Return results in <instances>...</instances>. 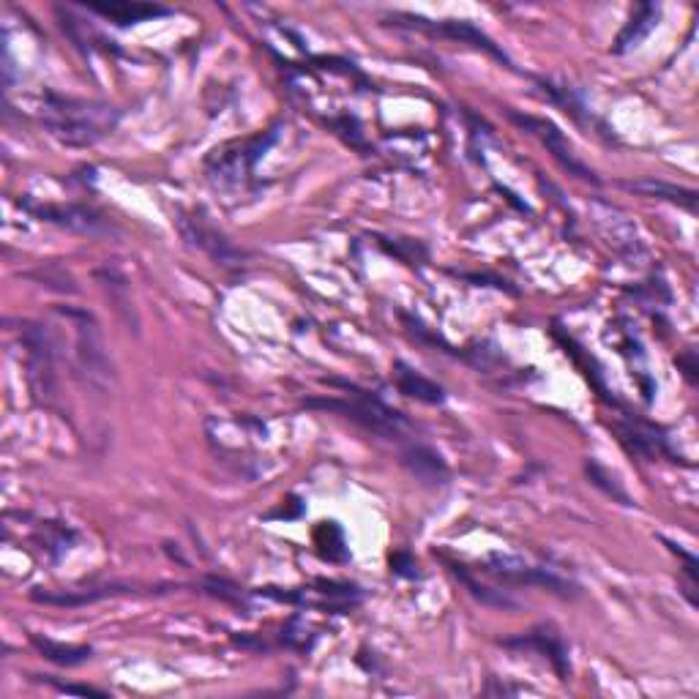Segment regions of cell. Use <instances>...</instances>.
<instances>
[{
    "instance_id": "cell-1",
    "label": "cell",
    "mask_w": 699,
    "mask_h": 699,
    "mask_svg": "<svg viewBox=\"0 0 699 699\" xmlns=\"http://www.w3.org/2000/svg\"><path fill=\"white\" fill-rule=\"evenodd\" d=\"M121 112L104 102H88L61 93H44L39 121L47 132L69 148H88L104 140L118 126Z\"/></svg>"
},
{
    "instance_id": "cell-2",
    "label": "cell",
    "mask_w": 699,
    "mask_h": 699,
    "mask_svg": "<svg viewBox=\"0 0 699 699\" xmlns=\"http://www.w3.org/2000/svg\"><path fill=\"white\" fill-rule=\"evenodd\" d=\"M345 385V383H342ZM353 394L347 399H309L306 407H317V410H331V413H342L345 418L361 424L366 432L372 435H380L385 440H399L405 435L407 421L402 418V413H396L388 405H383L380 399L369 396L366 391H358L355 385H345Z\"/></svg>"
},
{
    "instance_id": "cell-3",
    "label": "cell",
    "mask_w": 699,
    "mask_h": 699,
    "mask_svg": "<svg viewBox=\"0 0 699 699\" xmlns=\"http://www.w3.org/2000/svg\"><path fill=\"white\" fill-rule=\"evenodd\" d=\"M20 339L28 350V385L33 399L44 407L58 405V353L50 328L39 323H20Z\"/></svg>"
},
{
    "instance_id": "cell-4",
    "label": "cell",
    "mask_w": 699,
    "mask_h": 699,
    "mask_svg": "<svg viewBox=\"0 0 699 699\" xmlns=\"http://www.w3.org/2000/svg\"><path fill=\"white\" fill-rule=\"evenodd\" d=\"M385 25L429 33V36H437V39L459 41V44H470V47H476V50L487 52L489 58H495V61H500L503 66H511V58H508L506 52L500 50L495 41L489 39L487 33L478 31L476 25L467 20H426L421 14H402V11H394V14L385 17Z\"/></svg>"
},
{
    "instance_id": "cell-5",
    "label": "cell",
    "mask_w": 699,
    "mask_h": 699,
    "mask_svg": "<svg viewBox=\"0 0 699 699\" xmlns=\"http://www.w3.org/2000/svg\"><path fill=\"white\" fill-rule=\"evenodd\" d=\"M58 312L69 317L77 328V364H80L82 375L93 385L110 383L112 364L96 317L88 309H74V306H58Z\"/></svg>"
},
{
    "instance_id": "cell-6",
    "label": "cell",
    "mask_w": 699,
    "mask_h": 699,
    "mask_svg": "<svg viewBox=\"0 0 699 699\" xmlns=\"http://www.w3.org/2000/svg\"><path fill=\"white\" fill-rule=\"evenodd\" d=\"M175 224H178V233H181L183 241L208 254L216 265L233 268V265H241V260H244V252H241L238 246L230 244L227 235H224L222 230H216V227L208 222V216H205L203 211H178Z\"/></svg>"
},
{
    "instance_id": "cell-7",
    "label": "cell",
    "mask_w": 699,
    "mask_h": 699,
    "mask_svg": "<svg viewBox=\"0 0 699 699\" xmlns=\"http://www.w3.org/2000/svg\"><path fill=\"white\" fill-rule=\"evenodd\" d=\"M484 571L492 574V577L503 579V582H514V585H536V588H547L549 593L563 598L577 596V585H571L568 579L552 574L549 568H538L525 563L522 558H514V555H489L484 560Z\"/></svg>"
},
{
    "instance_id": "cell-8",
    "label": "cell",
    "mask_w": 699,
    "mask_h": 699,
    "mask_svg": "<svg viewBox=\"0 0 699 699\" xmlns=\"http://www.w3.org/2000/svg\"><path fill=\"white\" fill-rule=\"evenodd\" d=\"M25 211H31L36 219L41 222L58 224V227H66L71 233L80 235H110L115 227L104 216V213L93 211L88 205H33V203H20Z\"/></svg>"
},
{
    "instance_id": "cell-9",
    "label": "cell",
    "mask_w": 699,
    "mask_h": 699,
    "mask_svg": "<svg viewBox=\"0 0 699 699\" xmlns=\"http://www.w3.org/2000/svg\"><path fill=\"white\" fill-rule=\"evenodd\" d=\"M514 121L522 126V129H527V132H533L538 137V140L547 145V151L558 159L563 167H566L568 173L577 175V178H582V181H590V183H598V178L593 175V170H590L588 164L579 162L577 153H574V148H571V142L566 140V134L560 132L555 123L544 121V118H522V115H511Z\"/></svg>"
},
{
    "instance_id": "cell-10",
    "label": "cell",
    "mask_w": 699,
    "mask_h": 699,
    "mask_svg": "<svg viewBox=\"0 0 699 699\" xmlns=\"http://www.w3.org/2000/svg\"><path fill=\"white\" fill-rule=\"evenodd\" d=\"M503 645H506V648L538 650V653H541L544 659H549V664L555 667L560 680H568V675H571L566 642H563V637H560V631L552 629V626H538V629L527 631V634H522V637L506 639Z\"/></svg>"
},
{
    "instance_id": "cell-11",
    "label": "cell",
    "mask_w": 699,
    "mask_h": 699,
    "mask_svg": "<svg viewBox=\"0 0 699 699\" xmlns=\"http://www.w3.org/2000/svg\"><path fill=\"white\" fill-rule=\"evenodd\" d=\"M96 279L102 282L104 293H107L112 309H115V315L121 317L123 325H126L134 336L140 334V315H137V306H134L129 279H126L118 268H112V265L99 268V271H96Z\"/></svg>"
},
{
    "instance_id": "cell-12",
    "label": "cell",
    "mask_w": 699,
    "mask_h": 699,
    "mask_svg": "<svg viewBox=\"0 0 699 699\" xmlns=\"http://www.w3.org/2000/svg\"><path fill=\"white\" fill-rule=\"evenodd\" d=\"M394 383L402 394L413 396V399L426 402V405H443V402H446V394H443V388H440V385L432 383V380H426L421 372L410 369L407 364L394 366Z\"/></svg>"
},
{
    "instance_id": "cell-13",
    "label": "cell",
    "mask_w": 699,
    "mask_h": 699,
    "mask_svg": "<svg viewBox=\"0 0 699 699\" xmlns=\"http://www.w3.org/2000/svg\"><path fill=\"white\" fill-rule=\"evenodd\" d=\"M405 465L410 467V473L426 484H446L448 467L443 462V456L432 451L429 446H410L405 451Z\"/></svg>"
},
{
    "instance_id": "cell-14",
    "label": "cell",
    "mask_w": 699,
    "mask_h": 699,
    "mask_svg": "<svg viewBox=\"0 0 699 699\" xmlns=\"http://www.w3.org/2000/svg\"><path fill=\"white\" fill-rule=\"evenodd\" d=\"M656 22H659V6H653V3L637 6V11L631 14V20L626 22V28H623V31L618 33V39H615V52L623 55V52H629L631 47H637L639 41L645 39V36L656 28Z\"/></svg>"
},
{
    "instance_id": "cell-15",
    "label": "cell",
    "mask_w": 699,
    "mask_h": 699,
    "mask_svg": "<svg viewBox=\"0 0 699 699\" xmlns=\"http://www.w3.org/2000/svg\"><path fill=\"white\" fill-rule=\"evenodd\" d=\"M620 186L629 189V192L648 194V197H661V200H669V203H678L691 213L697 211V192H694V189H683V186H675V183L653 181V178H645V181H623Z\"/></svg>"
},
{
    "instance_id": "cell-16",
    "label": "cell",
    "mask_w": 699,
    "mask_h": 699,
    "mask_svg": "<svg viewBox=\"0 0 699 699\" xmlns=\"http://www.w3.org/2000/svg\"><path fill=\"white\" fill-rule=\"evenodd\" d=\"M121 593H132V585H104V588L82 590V593H33V601L39 604H52V607H85V604H93V601H102V598L121 596Z\"/></svg>"
},
{
    "instance_id": "cell-17",
    "label": "cell",
    "mask_w": 699,
    "mask_h": 699,
    "mask_svg": "<svg viewBox=\"0 0 699 699\" xmlns=\"http://www.w3.org/2000/svg\"><path fill=\"white\" fill-rule=\"evenodd\" d=\"M31 642L44 659L52 661V664H61V667H80L85 661H91L93 656V650L88 645H63V642H55V639L39 637V634H31Z\"/></svg>"
},
{
    "instance_id": "cell-18",
    "label": "cell",
    "mask_w": 699,
    "mask_h": 699,
    "mask_svg": "<svg viewBox=\"0 0 699 699\" xmlns=\"http://www.w3.org/2000/svg\"><path fill=\"white\" fill-rule=\"evenodd\" d=\"M96 14H102L107 20L118 22V25H134V22L153 20V17H164L170 14L162 6H145V3H93L88 6Z\"/></svg>"
},
{
    "instance_id": "cell-19",
    "label": "cell",
    "mask_w": 699,
    "mask_h": 699,
    "mask_svg": "<svg viewBox=\"0 0 699 699\" xmlns=\"http://www.w3.org/2000/svg\"><path fill=\"white\" fill-rule=\"evenodd\" d=\"M451 566V571H454L456 577L465 582V588L470 590V596L478 598L481 604H487V607H503V609H517V601L511 596H506L503 590H492V588H484V585H478L476 579L470 577L465 571V566H456V563H448Z\"/></svg>"
},
{
    "instance_id": "cell-20",
    "label": "cell",
    "mask_w": 699,
    "mask_h": 699,
    "mask_svg": "<svg viewBox=\"0 0 699 699\" xmlns=\"http://www.w3.org/2000/svg\"><path fill=\"white\" fill-rule=\"evenodd\" d=\"M585 470H588L590 481H593V484H596L598 489H604V492H607L609 497H615V500H620L623 506H631V497L618 487V481L609 476L607 470L598 465V462H593V459H590L588 465H585Z\"/></svg>"
},
{
    "instance_id": "cell-21",
    "label": "cell",
    "mask_w": 699,
    "mask_h": 699,
    "mask_svg": "<svg viewBox=\"0 0 699 699\" xmlns=\"http://www.w3.org/2000/svg\"><path fill=\"white\" fill-rule=\"evenodd\" d=\"M28 279H36V282H41L44 287H50V290H55V293H69V295L77 293V284H74V279H71L63 268L33 271V274H28Z\"/></svg>"
},
{
    "instance_id": "cell-22",
    "label": "cell",
    "mask_w": 699,
    "mask_h": 699,
    "mask_svg": "<svg viewBox=\"0 0 699 699\" xmlns=\"http://www.w3.org/2000/svg\"><path fill=\"white\" fill-rule=\"evenodd\" d=\"M205 590H208L211 596L224 598V601H235V604H241V601H244L241 588H235V585L224 582V579H208V582H205Z\"/></svg>"
},
{
    "instance_id": "cell-23",
    "label": "cell",
    "mask_w": 699,
    "mask_h": 699,
    "mask_svg": "<svg viewBox=\"0 0 699 699\" xmlns=\"http://www.w3.org/2000/svg\"><path fill=\"white\" fill-rule=\"evenodd\" d=\"M58 691H66V694H82V697H107L104 691L91 689V686H69V683H55Z\"/></svg>"
},
{
    "instance_id": "cell-24",
    "label": "cell",
    "mask_w": 699,
    "mask_h": 699,
    "mask_svg": "<svg viewBox=\"0 0 699 699\" xmlns=\"http://www.w3.org/2000/svg\"><path fill=\"white\" fill-rule=\"evenodd\" d=\"M407 568H416V563L410 560V555H405V552H399V555H394L391 558V571H396V574H407V577H413Z\"/></svg>"
}]
</instances>
